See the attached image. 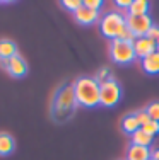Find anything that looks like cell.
<instances>
[{
	"label": "cell",
	"mask_w": 159,
	"mask_h": 160,
	"mask_svg": "<svg viewBox=\"0 0 159 160\" xmlns=\"http://www.w3.org/2000/svg\"><path fill=\"white\" fill-rule=\"evenodd\" d=\"M75 90V99L79 106L84 108H96L99 106V97H101V89L99 83L94 80V77H81L74 83Z\"/></svg>",
	"instance_id": "obj_1"
},
{
	"label": "cell",
	"mask_w": 159,
	"mask_h": 160,
	"mask_svg": "<svg viewBox=\"0 0 159 160\" xmlns=\"http://www.w3.org/2000/svg\"><path fill=\"white\" fill-rule=\"evenodd\" d=\"M77 99H75V90L74 85H62L58 87V90L55 92L53 97V108H51V114L56 121H65L67 118L74 112Z\"/></svg>",
	"instance_id": "obj_2"
},
{
	"label": "cell",
	"mask_w": 159,
	"mask_h": 160,
	"mask_svg": "<svg viewBox=\"0 0 159 160\" xmlns=\"http://www.w3.org/2000/svg\"><path fill=\"white\" fill-rule=\"evenodd\" d=\"M99 28L101 32L104 34V38H108L109 41L118 39L125 31V28H127V16H123L120 12H108L101 19Z\"/></svg>",
	"instance_id": "obj_3"
},
{
	"label": "cell",
	"mask_w": 159,
	"mask_h": 160,
	"mask_svg": "<svg viewBox=\"0 0 159 160\" xmlns=\"http://www.w3.org/2000/svg\"><path fill=\"white\" fill-rule=\"evenodd\" d=\"M109 56L118 65H130L137 60L134 51V43H127L123 39H111L109 41Z\"/></svg>",
	"instance_id": "obj_4"
},
{
	"label": "cell",
	"mask_w": 159,
	"mask_h": 160,
	"mask_svg": "<svg viewBox=\"0 0 159 160\" xmlns=\"http://www.w3.org/2000/svg\"><path fill=\"white\" fill-rule=\"evenodd\" d=\"M101 97H99V106L104 108H113V106L118 104V101L122 99V87L116 82L115 78H109L108 82L101 83Z\"/></svg>",
	"instance_id": "obj_5"
},
{
	"label": "cell",
	"mask_w": 159,
	"mask_h": 160,
	"mask_svg": "<svg viewBox=\"0 0 159 160\" xmlns=\"http://www.w3.org/2000/svg\"><path fill=\"white\" fill-rule=\"evenodd\" d=\"M152 26H154V22L149 14L147 16H127V28L137 38L147 36V32H149V29Z\"/></svg>",
	"instance_id": "obj_6"
},
{
	"label": "cell",
	"mask_w": 159,
	"mask_h": 160,
	"mask_svg": "<svg viewBox=\"0 0 159 160\" xmlns=\"http://www.w3.org/2000/svg\"><path fill=\"white\" fill-rule=\"evenodd\" d=\"M134 51H135V56H137L139 60H144L149 55H152V53L157 51V44H156V41L149 39L147 36L137 38V39L134 41Z\"/></svg>",
	"instance_id": "obj_7"
},
{
	"label": "cell",
	"mask_w": 159,
	"mask_h": 160,
	"mask_svg": "<svg viewBox=\"0 0 159 160\" xmlns=\"http://www.w3.org/2000/svg\"><path fill=\"white\" fill-rule=\"evenodd\" d=\"M74 17L77 19L79 24L89 26V24H93V22L98 21V17H99V10H93V9H89V7H86L84 3H82L81 9H77L74 12Z\"/></svg>",
	"instance_id": "obj_8"
},
{
	"label": "cell",
	"mask_w": 159,
	"mask_h": 160,
	"mask_svg": "<svg viewBox=\"0 0 159 160\" xmlns=\"http://www.w3.org/2000/svg\"><path fill=\"white\" fill-rule=\"evenodd\" d=\"M9 72L12 77H24L26 73H28V63H26V60L22 58L21 55H16L12 56V58H9Z\"/></svg>",
	"instance_id": "obj_9"
},
{
	"label": "cell",
	"mask_w": 159,
	"mask_h": 160,
	"mask_svg": "<svg viewBox=\"0 0 159 160\" xmlns=\"http://www.w3.org/2000/svg\"><path fill=\"white\" fill-rule=\"evenodd\" d=\"M151 150L147 147H139V145H130L127 152V160H149Z\"/></svg>",
	"instance_id": "obj_10"
},
{
	"label": "cell",
	"mask_w": 159,
	"mask_h": 160,
	"mask_svg": "<svg viewBox=\"0 0 159 160\" xmlns=\"http://www.w3.org/2000/svg\"><path fill=\"white\" fill-rule=\"evenodd\" d=\"M16 148V140H14L12 135L2 131L0 133V155L5 157V155H10Z\"/></svg>",
	"instance_id": "obj_11"
},
{
	"label": "cell",
	"mask_w": 159,
	"mask_h": 160,
	"mask_svg": "<svg viewBox=\"0 0 159 160\" xmlns=\"http://www.w3.org/2000/svg\"><path fill=\"white\" fill-rule=\"evenodd\" d=\"M142 68L146 73H151V75H156L159 73V53H152L149 55L147 58L142 60Z\"/></svg>",
	"instance_id": "obj_12"
},
{
	"label": "cell",
	"mask_w": 159,
	"mask_h": 160,
	"mask_svg": "<svg viewBox=\"0 0 159 160\" xmlns=\"http://www.w3.org/2000/svg\"><path fill=\"white\" fill-rule=\"evenodd\" d=\"M16 55H19V53H17V46L14 41L0 39V60H9Z\"/></svg>",
	"instance_id": "obj_13"
},
{
	"label": "cell",
	"mask_w": 159,
	"mask_h": 160,
	"mask_svg": "<svg viewBox=\"0 0 159 160\" xmlns=\"http://www.w3.org/2000/svg\"><path fill=\"white\" fill-rule=\"evenodd\" d=\"M149 7V2H146V0H134L127 10V16H147Z\"/></svg>",
	"instance_id": "obj_14"
},
{
	"label": "cell",
	"mask_w": 159,
	"mask_h": 160,
	"mask_svg": "<svg viewBox=\"0 0 159 160\" xmlns=\"http://www.w3.org/2000/svg\"><path fill=\"white\" fill-rule=\"evenodd\" d=\"M137 129H140V124H139L135 114H127V116L122 119V131L132 136Z\"/></svg>",
	"instance_id": "obj_15"
},
{
	"label": "cell",
	"mask_w": 159,
	"mask_h": 160,
	"mask_svg": "<svg viewBox=\"0 0 159 160\" xmlns=\"http://www.w3.org/2000/svg\"><path fill=\"white\" fill-rule=\"evenodd\" d=\"M152 140H154V136L147 135L142 128L137 129V131L132 135V145H139V147H147L149 148L151 143H152Z\"/></svg>",
	"instance_id": "obj_16"
},
{
	"label": "cell",
	"mask_w": 159,
	"mask_h": 160,
	"mask_svg": "<svg viewBox=\"0 0 159 160\" xmlns=\"http://www.w3.org/2000/svg\"><path fill=\"white\" fill-rule=\"evenodd\" d=\"M146 112L149 114L151 121H157L159 123V101H152L149 106L146 108Z\"/></svg>",
	"instance_id": "obj_17"
},
{
	"label": "cell",
	"mask_w": 159,
	"mask_h": 160,
	"mask_svg": "<svg viewBox=\"0 0 159 160\" xmlns=\"http://www.w3.org/2000/svg\"><path fill=\"white\" fill-rule=\"evenodd\" d=\"M111 78V73H109V70L108 68H99V70H98V73L94 75V80H96L98 83H104V82H108V80Z\"/></svg>",
	"instance_id": "obj_18"
},
{
	"label": "cell",
	"mask_w": 159,
	"mask_h": 160,
	"mask_svg": "<svg viewBox=\"0 0 159 160\" xmlns=\"http://www.w3.org/2000/svg\"><path fill=\"white\" fill-rule=\"evenodd\" d=\"M142 129L147 133V135L156 136L159 133V123H157V121H149L147 124H144V126H142Z\"/></svg>",
	"instance_id": "obj_19"
},
{
	"label": "cell",
	"mask_w": 159,
	"mask_h": 160,
	"mask_svg": "<svg viewBox=\"0 0 159 160\" xmlns=\"http://www.w3.org/2000/svg\"><path fill=\"white\" fill-rule=\"evenodd\" d=\"M62 5L65 7V9L72 10V12H75L77 9H81V7H82V2H81V0H63Z\"/></svg>",
	"instance_id": "obj_20"
},
{
	"label": "cell",
	"mask_w": 159,
	"mask_h": 160,
	"mask_svg": "<svg viewBox=\"0 0 159 160\" xmlns=\"http://www.w3.org/2000/svg\"><path fill=\"white\" fill-rule=\"evenodd\" d=\"M135 114V118H137V121H139V124H140V128L144 126V124H147L151 121V118H149V114L146 112V109H142V111H137V112H134Z\"/></svg>",
	"instance_id": "obj_21"
},
{
	"label": "cell",
	"mask_w": 159,
	"mask_h": 160,
	"mask_svg": "<svg viewBox=\"0 0 159 160\" xmlns=\"http://www.w3.org/2000/svg\"><path fill=\"white\" fill-rule=\"evenodd\" d=\"M120 39H123V41H127V43H134L135 39H137V36H135L134 32L130 31L128 28H125V31L122 32V36H120Z\"/></svg>",
	"instance_id": "obj_22"
},
{
	"label": "cell",
	"mask_w": 159,
	"mask_h": 160,
	"mask_svg": "<svg viewBox=\"0 0 159 160\" xmlns=\"http://www.w3.org/2000/svg\"><path fill=\"white\" fill-rule=\"evenodd\" d=\"M82 3H84L86 7H89V9H93V10H99L101 5H103L101 0H84Z\"/></svg>",
	"instance_id": "obj_23"
},
{
	"label": "cell",
	"mask_w": 159,
	"mask_h": 160,
	"mask_svg": "<svg viewBox=\"0 0 159 160\" xmlns=\"http://www.w3.org/2000/svg\"><path fill=\"white\" fill-rule=\"evenodd\" d=\"M147 38H149V39H152V41H157L159 39V26L154 24L152 28L149 29V32H147Z\"/></svg>",
	"instance_id": "obj_24"
},
{
	"label": "cell",
	"mask_w": 159,
	"mask_h": 160,
	"mask_svg": "<svg viewBox=\"0 0 159 160\" xmlns=\"http://www.w3.org/2000/svg\"><path fill=\"white\" fill-rule=\"evenodd\" d=\"M116 7H120V9H127L128 10V7H130V3H132V0H116Z\"/></svg>",
	"instance_id": "obj_25"
},
{
	"label": "cell",
	"mask_w": 159,
	"mask_h": 160,
	"mask_svg": "<svg viewBox=\"0 0 159 160\" xmlns=\"http://www.w3.org/2000/svg\"><path fill=\"white\" fill-rule=\"evenodd\" d=\"M0 67L3 70H9V60H0Z\"/></svg>",
	"instance_id": "obj_26"
},
{
	"label": "cell",
	"mask_w": 159,
	"mask_h": 160,
	"mask_svg": "<svg viewBox=\"0 0 159 160\" xmlns=\"http://www.w3.org/2000/svg\"><path fill=\"white\" fill-rule=\"evenodd\" d=\"M157 53H159V46H157Z\"/></svg>",
	"instance_id": "obj_27"
},
{
	"label": "cell",
	"mask_w": 159,
	"mask_h": 160,
	"mask_svg": "<svg viewBox=\"0 0 159 160\" xmlns=\"http://www.w3.org/2000/svg\"><path fill=\"white\" fill-rule=\"evenodd\" d=\"M149 160H154V158H149Z\"/></svg>",
	"instance_id": "obj_28"
}]
</instances>
